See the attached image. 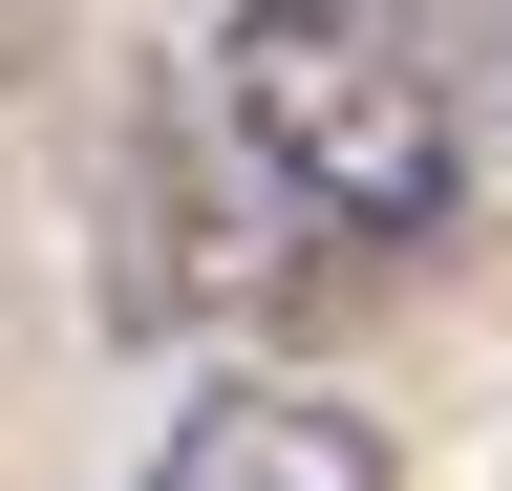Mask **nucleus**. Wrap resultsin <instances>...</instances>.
Returning a JSON list of instances; mask_svg holds the SVG:
<instances>
[{
    "label": "nucleus",
    "mask_w": 512,
    "mask_h": 491,
    "mask_svg": "<svg viewBox=\"0 0 512 491\" xmlns=\"http://www.w3.org/2000/svg\"><path fill=\"white\" fill-rule=\"evenodd\" d=\"M214 129L363 257H427L470 214V86H448L427 0H235L214 22Z\"/></svg>",
    "instance_id": "1"
},
{
    "label": "nucleus",
    "mask_w": 512,
    "mask_h": 491,
    "mask_svg": "<svg viewBox=\"0 0 512 491\" xmlns=\"http://www.w3.org/2000/svg\"><path fill=\"white\" fill-rule=\"evenodd\" d=\"M278 235H320V214L235 129H128V321H256V299H299L320 257H278Z\"/></svg>",
    "instance_id": "2"
},
{
    "label": "nucleus",
    "mask_w": 512,
    "mask_h": 491,
    "mask_svg": "<svg viewBox=\"0 0 512 491\" xmlns=\"http://www.w3.org/2000/svg\"><path fill=\"white\" fill-rule=\"evenodd\" d=\"M128 491H406V449H384V406L299 385V363H235V385H192L150 427Z\"/></svg>",
    "instance_id": "3"
}]
</instances>
